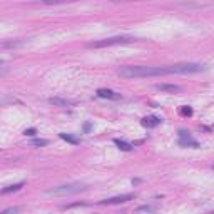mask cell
<instances>
[{"label": "cell", "instance_id": "9", "mask_svg": "<svg viewBox=\"0 0 214 214\" xmlns=\"http://www.w3.org/2000/svg\"><path fill=\"white\" fill-rule=\"evenodd\" d=\"M49 104L57 105V107H67V105H74L76 101H69V99H60V97H50Z\"/></svg>", "mask_w": 214, "mask_h": 214}, {"label": "cell", "instance_id": "21", "mask_svg": "<svg viewBox=\"0 0 214 214\" xmlns=\"http://www.w3.org/2000/svg\"><path fill=\"white\" fill-rule=\"evenodd\" d=\"M213 169H214V166H213Z\"/></svg>", "mask_w": 214, "mask_h": 214}, {"label": "cell", "instance_id": "5", "mask_svg": "<svg viewBox=\"0 0 214 214\" xmlns=\"http://www.w3.org/2000/svg\"><path fill=\"white\" fill-rule=\"evenodd\" d=\"M134 194H121V196H114V197H109V199H104L101 201L102 206H112V204H124V202L134 199Z\"/></svg>", "mask_w": 214, "mask_h": 214}, {"label": "cell", "instance_id": "10", "mask_svg": "<svg viewBox=\"0 0 214 214\" xmlns=\"http://www.w3.org/2000/svg\"><path fill=\"white\" fill-rule=\"evenodd\" d=\"M141 124H142L144 127H147V129H152V127H157L161 124V119L156 117V116H149V117H144L142 121H141Z\"/></svg>", "mask_w": 214, "mask_h": 214}, {"label": "cell", "instance_id": "8", "mask_svg": "<svg viewBox=\"0 0 214 214\" xmlns=\"http://www.w3.org/2000/svg\"><path fill=\"white\" fill-rule=\"evenodd\" d=\"M156 90H161V92H181L182 87L181 85H176V84H157L156 85Z\"/></svg>", "mask_w": 214, "mask_h": 214}, {"label": "cell", "instance_id": "15", "mask_svg": "<svg viewBox=\"0 0 214 214\" xmlns=\"http://www.w3.org/2000/svg\"><path fill=\"white\" fill-rule=\"evenodd\" d=\"M49 141L47 139H34V141H30V146H35V147H42V146H47Z\"/></svg>", "mask_w": 214, "mask_h": 214}, {"label": "cell", "instance_id": "20", "mask_svg": "<svg viewBox=\"0 0 214 214\" xmlns=\"http://www.w3.org/2000/svg\"><path fill=\"white\" fill-rule=\"evenodd\" d=\"M84 129H85V130H90V124H89V122H87V124L84 126Z\"/></svg>", "mask_w": 214, "mask_h": 214}, {"label": "cell", "instance_id": "4", "mask_svg": "<svg viewBox=\"0 0 214 214\" xmlns=\"http://www.w3.org/2000/svg\"><path fill=\"white\" fill-rule=\"evenodd\" d=\"M171 74H196V72L206 70L204 64H194V62H186V64H176V65H169Z\"/></svg>", "mask_w": 214, "mask_h": 214}, {"label": "cell", "instance_id": "17", "mask_svg": "<svg viewBox=\"0 0 214 214\" xmlns=\"http://www.w3.org/2000/svg\"><path fill=\"white\" fill-rule=\"evenodd\" d=\"M20 207H9V209H4L0 214H19Z\"/></svg>", "mask_w": 214, "mask_h": 214}, {"label": "cell", "instance_id": "14", "mask_svg": "<svg viewBox=\"0 0 214 214\" xmlns=\"http://www.w3.org/2000/svg\"><path fill=\"white\" fill-rule=\"evenodd\" d=\"M59 137L64 139V141H67V142H70V144H79V139L74 137V136H70V134H65V132H60Z\"/></svg>", "mask_w": 214, "mask_h": 214}, {"label": "cell", "instance_id": "18", "mask_svg": "<svg viewBox=\"0 0 214 214\" xmlns=\"http://www.w3.org/2000/svg\"><path fill=\"white\" fill-rule=\"evenodd\" d=\"M181 114H182V116H191V114H193V109L187 107V105H184V107L181 109Z\"/></svg>", "mask_w": 214, "mask_h": 214}, {"label": "cell", "instance_id": "16", "mask_svg": "<svg viewBox=\"0 0 214 214\" xmlns=\"http://www.w3.org/2000/svg\"><path fill=\"white\" fill-rule=\"evenodd\" d=\"M19 45H22V42H4L2 44V49H10V47H19Z\"/></svg>", "mask_w": 214, "mask_h": 214}, {"label": "cell", "instance_id": "12", "mask_svg": "<svg viewBox=\"0 0 214 214\" xmlns=\"http://www.w3.org/2000/svg\"><path fill=\"white\" fill-rule=\"evenodd\" d=\"M25 186V182L22 181V182H17V184H12V186H7V187L2 189V194H9V193H15V191H19V189H22Z\"/></svg>", "mask_w": 214, "mask_h": 214}, {"label": "cell", "instance_id": "7", "mask_svg": "<svg viewBox=\"0 0 214 214\" xmlns=\"http://www.w3.org/2000/svg\"><path fill=\"white\" fill-rule=\"evenodd\" d=\"M97 97H102V99H114V101L122 99L121 94L114 92V90H110V89H99V90H97Z\"/></svg>", "mask_w": 214, "mask_h": 214}, {"label": "cell", "instance_id": "13", "mask_svg": "<svg viewBox=\"0 0 214 214\" xmlns=\"http://www.w3.org/2000/svg\"><path fill=\"white\" fill-rule=\"evenodd\" d=\"M114 144L121 149V151H130L132 149V146L130 144H127V142H124V141H121V139H114Z\"/></svg>", "mask_w": 214, "mask_h": 214}, {"label": "cell", "instance_id": "3", "mask_svg": "<svg viewBox=\"0 0 214 214\" xmlns=\"http://www.w3.org/2000/svg\"><path fill=\"white\" fill-rule=\"evenodd\" d=\"M134 40H136L134 37H129V35H121V37H110V39H104V40H97V42H90L87 47H90V49H104V47L130 44V42H134Z\"/></svg>", "mask_w": 214, "mask_h": 214}, {"label": "cell", "instance_id": "11", "mask_svg": "<svg viewBox=\"0 0 214 214\" xmlns=\"http://www.w3.org/2000/svg\"><path fill=\"white\" fill-rule=\"evenodd\" d=\"M157 211V206L156 204H146V206H139L137 209H136V213L137 214H152Z\"/></svg>", "mask_w": 214, "mask_h": 214}, {"label": "cell", "instance_id": "1", "mask_svg": "<svg viewBox=\"0 0 214 214\" xmlns=\"http://www.w3.org/2000/svg\"><path fill=\"white\" fill-rule=\"evenodd\" d=\"M117 74L124 79H139V77H159V76H171V69L167 67H149V65H129L121 67Z\"/></svg>", "mask_w": 214, "mask_h": 214}, {"label": "cell", "instance_id": "6", "mask_svg": "<svg viewBox=\"0 0 214 214\" xmlns=\"http://www.w3.org/2000/svg\"><path fill=\"white\" fill-rule=\"evenodd\" d=\"M179 146H182V147H194V149H197L199 147V144L194 141L191 136H189V132H186V130H179Z\"/></svg>", "mask_w": 214, "mask_h": 214}, {"label": "cell", "instance_id": "2", "mask_svg": "<svg viewBox=\"0 0 214 214\" xmlns=\"http://www.w3.org/2000/svg\"><path fill=\"white\" fill-rule=\"evenodd\" d=\"M84 184H79V182H74V184H64V186H57V187H52L47 191V196H72V194H77L80 191H85Z\"/></svg>", "mask_w": 214, "mask_h": 214}, {"label": "cell", "instance_id": "19", "mask_svg": "<svg viewBox=\"0 0 214 214\" xmlns=\"http://www.w3.org/2000/svg\"><path fill=\"white\" fill-rule=\"evenodd\" d=\"M35 132H37V130H35L34 127H30V129H25V130H24V134H25V136H34Z\"/></svg>", "mask_w": 214, "mask_h": 214}]
</instances>
